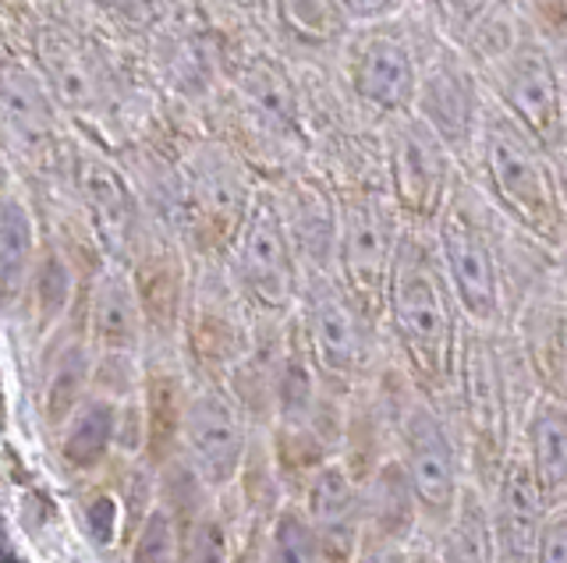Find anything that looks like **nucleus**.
Segmentation results:
<instances>
[{"instance_id": "1", "label": "nucleus", "mask_w": 567, "mask_h": 563, "mask_svg": "<svg viewBox=\"0 0 567 563\" xmlns=\"http://www.w3.org/2000/svg\"><path fill=\"white\" fill-rule=\"evenodd\" d=\"M539 394L536 373L507 326H465L447 415L465 450L468 482L486 497L501 482L511 453L518 450L522 426Z\"/></svg>"}, {"instance_id": "2", "label": "nucleus", "mask_w": 567, "mask_h": 563, "mask_svg": "<svg viewBox=\"0 0 567 563\" xmlns=\"http://www.w3.org/2000/svg\"><path fill=\"white\" fill-rule=\"evenodd\" d=\"M465 312L443 270L436 238L425 227L404 223L394 273H390L383 330L404 373L433 400H447L457 379V355L465 337Z\"/></svg>"}, {"instance_id": "3", "label": "nucleus", "mask_w": 567, "mask_h": 563, "mask_svg": "<svg viewBox=\"0 0 567 563\" xmlns=\"http://www.w3.org/2000/svg\"><path fill=\"white\" fill-rule=\"evenodd\" d=\"M394 457L412 479L425 532L440 539L451 524L461 492L468 486V465L457 429L440 400L425 397L412 376H401L394 404Z\"/></svg>"}, {"instance_id": "4", "label": "nucleus", "mask_w": 567, "mask_h": 563, "mask_svg": "<svg viewBox=\"0 0 567 563\" xmlns=\"http://www.w3.org/2000/svg\"><path fill=\"white\" fill-rule=\"evenodd\" d=\"M478 146H483V170L496 206L532 241L560 249L567 234V213L546 149L511 114H493L483 125Z\"/></svg>"}, {"instance_id": "5", "label": "nucleus", "mask_w": 567, "mask_h": 563, "mask_svg": "<svg viewBox=\"0 0 567 563\" xmlns=\"http://www.w3.org/2000/svg\"><path fill=\"white\" fill-rule=\"evenodd\" d=\"M301 344L319 379L341 394H354L380 373V323L354 302L337 277H316L301 284L295 309Z\"/></svg>"}, {"instance_id": "6", "label": "nucleus", "mask_w": 567, "mask_h": 563, "mask_svg": "<svg viewBox=\"0 0 567 563\" xmlns=\"http://www.w3.org/2000/svg\"><path fill=\"white\" fill-rule=\"evenodd\" d=\"M443 270L457 294V305L472 326L496 330L507 323V273L483 206H475L468 185H454L447 209L433 223Z\"/></svg>"}, {"instance_id": "7", "label": "nucleus", "mask_w": 567, "mask_h": 563, "mask_svg": "<svg viewBox=\"0 0 567 563\" xmlns=\"http://www.w3.org/2000/svg\"><path fill=\"white\" fill-rule=\"evenodd\" d=\"M227 267L256 320L295 315L301 298V267L274 191H256L252 213H248L235 249L227 256Z\"/></svg>"}, {"instance_id": "8", "label": "nucleus", "mask_w": 567, "mask_h": 563, "mask_svg": "<svg viewBox=\"0 0 567 563\" xmlns=\"http://www.w3.org/2000/svg\"><path fill=\"white\" fill-rule=\"evenodd\" d=\"M401 220V209L377 191H348L337 199V280L380 326L404 234Z\"/></svg>"}, {"instance_id": "9", "label": "nucleus", "mask_w": 567, "mask_h": 563, "mask_svg": "<svg viewBox=\"0 0 567 563\" xmlns=\"http://www.w3.org/2000/svg\"><path fill=\"white\" fill-rule=\"evenodd\" d=\"M259 320L248 309L245 294L238 291L230 267H203V273L192 277L188 284V305L182 323L185 341V362L192 376L224 383L256 344Z\"/></svg>"}, {"instance_id": "10", "label": "nucleus", "mask_w": 567, "mask_h": 563, "mask_svg": "<svg viewBox=\"0 0 567 563\" xmlns=\"http://www.w3.org/2000/svg\"><path fill=\"white\" fill-rule=\"evenodd\" d=\"M188 199V238L206 259H224L235 249L241 227L252 213L256 191L241 160L220 143H199L182 167Z\"/></svg>"}, {"instance_id": "11", "label": "nucleus", "mask_w": 567, "mask_h": 563, "mask_svg": "<svg viewBox=\"0 0 567 563\" xmlns=\"http://www.w3.org/2000/svg\"><path fill=\"white\" fill-rule=\"evenodd\" d=\"M252 421L238 408V400L227 394L217 379H195L182 426V457L199 475L209 492H224L235 486L245 471L252 439Z\"/></svg>"}, {"instance_id": "12", "label": "nucleus", "mask_w": 567, "mask_h": 563, "mask_svg": "<svg viewBox=\"0 0 567 563\" xmlns=\"http://www.w3.org/2000/svg\"><path fill=\"white\" fill-rule=\"evenodd\" d=\"M451 149L419 114H398L386 135V170L404 223H436L454 196Z\"/></svg>"}, {"instance_id": "13", "label": "nucleus", "mask_w": 567, "mask_h": 563, "mask_svg": "<svg viewBox=\"0 0 567 563\" xmlns=\"http://www.w3.org/2000/svg\"><path fill=\"white\" fill-rule=\"evenodd\" d=\"M75 188L106 262L132 270L153 238L150 231H142V202L135 188L93 146H79L75 153Z\"/></svg>"}, {"instance_id": "14", "label": "nucleus", "mask_w": 567, "mask_h": 563, "mask_svg": "<svg viewBox=\"0 0 567 563\" xmlns=\"http://www.w3.org/2000/svg\"><path fill=\"white\" fill-rule=\"evenodd\" d=\"M89 344L96 355H146V315L135 291L132 270L106 262L79 298Z\"/></svg>"}, {"instance_id": "15", "label": "nucleus", "mask_w": 567, "mask_h": 563, "mask_svg": "<svg viewBox=\"0 0 567 563\" xmlns=\"http://www.w3.org/2000/svg\"><path fill=\"white\" fill-rule=\"evenodd\" d=\"M546 514H549V507L543 500L536 479H532L525 453L514 450L501 482L489 492L496 563H536Z\"/></svg>"}, {"instance_id": "16", "label": "nucleus", "mask_w": 567, "mask_h": 563, "mask_svg": "<svg viewBox=\"0 0 567 563\" xmlns=\"http://www.w3.org/2000/svg\"><path fill=\"white\" fill-rule=\"evenodd\" d=\"M319 542L327 545L333 563H359L362 556V486L344 468L330 461L306 482L298 497Z\"/></svg>"}, {"instance_id": "17", "label": "nucleus", "mask_w": 567, "mask_h": 563, "mask_svg": "<svg viewBox=\"0 0 567 563\" xmlns=\"http://www.w3.org/2000/svg\"><path fill=\"white\" fill-rule=\"evenodd\" d=\"M504 100L511 117L536 138L543 149H554L564 138V107L554 64L546 61L543 46L518 43L504 61Z\"/></svg>"}, {"instance_id": "18", "label": "nucleus", "mask_w": 567, "mask_h": 563, "mask_svg": "<svg viewBox=\"0 0 567 563\" xmlns=\"http://www.w3.org/2000/svg\"><path fill=\"white\" fill-rule=\"evenodd\" d=\"M93 368H96V351L89 344L82 309H75L71 320L43 344L40 411L53 432H58L68 421V415L93 394Z\"/></svg>"}, {"instance_id": "19", "label": "nucleus", "mask_w": 567, "mask_h": 563, "mask_svg": "<svg viewBox=\"0 0 567 563\" xmlns=\"http://www.w3.org/2000/svg\"><path fill=\"white\" fill-rule=\"evenodd\" d=\"M362 550L412 545L422 535H430L425 532L419 492L398 457L383 461L362 482Z\"/></svg>"}, {"instance_id": "20", "label": "nucleus", "mask_w": 567, "mask_h": 563, "mask_svg": "<svg viewBox=\"0 0 567 563\" xmlns=\"http://www.w3.org/2000/svg\"><path fill=\"white\" fill-rule=\"evenodd\" d=\"M419 117L430 125L451 156L465 160L483 138V125H478V96L472 75L457 61H440L419 82Z\"/></svg>"}, {"instance_id": "21", "label": "nucleus", "mask_w": 567, "mask_h": 563, "mask_svg": "<svg viewBox=\"0 0 567 563\" xmlns=\"http://www.w3.org/2000/svg\"><path fill=\"white\" fill-rule=\"evenodd\" d=\"M40 61L50 93L71 114H103L114 103V79L85 43L64 37V32H47L40 40Z\"/></svg>"}, {"instance_id": "22", "label": "nucleus", "mask_w": 567, "mask_h": 563, "mask_svg": "<svg viewBox=\"0 0 567 563\" xmlns=\"http://www.w3.org/2000/svg\"><path fill=\"white\" fill-rule=\"evenodd\" d=\"M85 284H79V273H75V267H71V259L61 249L47 244V249L40 252V262H35L22 298L8 309V315L25 323L32 341L47 344L53 333L71 320V312L79 309V298H82Z\"/></svg>"}, {"instance_id": "23", "label": "nucleus", "mask_w": 567, "mask_h": 563, "mask_svg": "<svg viewBox=\"0 0 567 563\" xmlns=\"http://www.w3.org/2000/svg\"><path fill=\"white\" fill-rule=\"evenodd\" d=\"M291 244L301 267V284L316 277H337V202L312 181H295L280 199Z\"/></svg>"}, {"instance_id": "24", "label": "nucleus", "mask_w": 567, "mask_h": 563, "mask_svg": "<svg viewBox=\"0 0 567 563\" xmlns=\"http://www.w3.org/2000/svg\"><path fill=\"white\" fill-rule=\"evenodd\" d=\"M518 450L525 453L546 507L567 503V397L539 394L522 426Z\"/></svg>"}, {"instance_id": "25", "label": "nucleus", "mask_w": 567, "mask_h": 563, "mask_svg": "<svg viewBox=\"0 0 567 563\" xmlns=\"http://www.w3.org/2000/svg\"><path fill=\"white\" fill-rule=\"evenodd\" d=\"M354 90L365 103L380 107L386 114H408V107L419 96V79L408 46L394 37H369L354 50L351 67Z\"/></svg>"}, {"instance_id": "26", "label": "nucleus", "mask_w": 567, "mask_h": 563, "mask_svg": "<svg viewBox=\"0 0 567 563\" xmlns=\"http://www.w3.org/2000/svg\"><path fill=\"white\" fill-rule=\"evenodd\" d=\"M121 436V404L89 394L58 429V457L71 475H96L111 465Z\"/></svg>"}, {"instance_id": "27", "label": "nucleus", "mask_w": 567, "mask_h": 563, "mask_svg": "<svg viewBox=\"0 0 567 563\" xmlns=\"http://www.w3.org/2000/svg\"><path fill=\"white\" fill-rule=\"evenodd\" d=\"M4 132L8 143L22 149V156H29V160H40L53 146V138H58L50 85L35 79L22 64L4 67Z\"/></svg>"}, {"instance_id": "28", "label": "nucleus", "mask_w": 567, "mask_h": 563, "mask_svg": "<svg viewBox=\"0 0 567 563\" xmlns=\"http://www.w3.org/2000/svg\"><path fill=\"white\" fill-rule=\"evenodd\" d=\"M40 234H35V217L32 206L4 191V206H0V280H4V309H11L22 298L29 277L40 262Z\"/></svg>"}, {"instance_id": "29", "label": "nucleus", "mask_w": 567, "mask_h": 563, "mask_svg": "<svg viewBox=\"0 0 567 563\" xmlns=\"http://www.w3.org/2000/svg\"><path fill=\"white\" fill-rule=\"evenodd\" d=\"M436 563H496L489 497L478 486H465L451 524L436 539Z\"/></svg>"}, {"instance_id": "30", "label": "nucleus", "mask_w": 567, "mask_h": 563, "mask_svg": "<svg viewBox=\"0 0 567 563\" xmlns=\"http://www.w3.org/2000/svg\"><path fill=\"white\" fill-rule=\"evenodd\" d=\"M256 563H333L298 500H288L259 532Z\"/></svg>"}, {"instance_id": "31", "label": "nucleus", "mask_w": 567, "mask_h": 563, "mask_svg": "<svg viewBox=\"0 0 567 563\" xmlns=\"http://www.w3.org/2000/svg\"><path fill=\"white\" fill-rule=\"evenodd\" d=\"M182 528H185L188 563H238V545H235V532H230V518L213 500L203 510H195L192 518H185Z\"/></svg>"}, {"instance_id": "32", "label": "nucleus", "mask_w": 567, "mask_h": 563, "mask_svg": "<svg viewBox=\"0 0 567 563\" xmlns=\"http://www.w3.org/2000/svg\"><path fill=\"white\" fill-rule=\"evenodd\" d=\"M128 563H188L185 528L164 503L150 510V518L128 542Z\"/></svg>"}, {"instance_id": "33", "label": "nucleus", "mask_w": 567, "mask_h": 563, "mask_svg": "<svg viewBox=\"0 0 567 563\" xmlns=\"http://www.w3.org/2000/svg\"><path fill=\"white\" fill-rule=\"evenodd\" d=\"M284 19L306 40H327L337 32V0H280Z\"/></svg>"}, {"instance_id": "34", "label": "nucleus", "mask_w": 567, "mask_h": 563, "mask_svg": "<svg viewBox=\"0 0 567 563\" xmlns=\"http://www.w3.org/2000/svg\"><path fill=\"white\" fill-rule=\"evenodd\" d=\"M536 563H567V503L549 507L543 532H539Z\"/></svg>"}, {"instance_id": "35", "label": "nucleus", "mask_w": 567, "mask_h": 563, "mask_svg": "<svg viewBox=\"0 0 567 563\" xmlns=\"http://www.w3.org/2000/svg\"><path fill=\"white\" fill-rule=\"evenodd\" d=\"M436 8H440L443 22H447L451 29L465 32V29H472V25H475L478 14H483L486 0H436Z\"/></svg>"}, {"instance_id": "36", "label": "nucleus", "mask_w": 567, "mask_h": 563, "mask_svg": "<svg viewBox=\"0 0 567 563\" xmlns=\"http://www.w3.org/2000/svg\"><path fill=\"white\" fill-rule=\"evenodd\" d=\"M106 4L121 14H128V19H135V22H150L156 14V0H106Z\"/></svg>"}, {"instance_id": "37", "label": "nucleus", "mask_w": 567, "mask_h": 563, "mask_svg": "<svg viewBox=\"0 0 567 563\" xmlns=\"http://www.w3.org/2000/svg\"><path fill=\"white\" fill-rule=\"evenodd\" d=\"M341 4L351 14H359V19H380V14L390 11V4H394V0H341Z\"/></svg>"}, {"instance_id": "38", "label": "nucleus", "mask_w": 567, "mask_h": 563, "mask_svg": "<svg viewBox=\"0 0 567 563\" xmlns=\"http://www.w3.org/2000/svg\"><path fill=\"white\" fill-rule=\"evenodd\" d=\"M564 394H567V358H564Z\"/></svg>"}, {"instance_id": "39", "label": "nucleus", "mask_w": 567, "mask_h": 563, "mask_svg": "<svg viewBox=\"0 0 567 563\" xmlns=\"http://www.w3.org/2000/svg\"><path fill=\"white\" fill-rule=\"evenodd\" d=\"M252 4H256V0H252Z\"/></svg>"}]
</instances>
